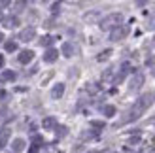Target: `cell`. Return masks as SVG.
Wrapping results in <instances>:
<instances>
[{"mask_svg":"<svg viewBox=\"0 0 155 153\" xmlns=\"http://www.w3.org/2000/svg\"><path fill=\"white\" fill-rule=\"evenodd\" d=\"M4 64V59H2V55H0V66H2Z\"/></svg>","mask_w":155,"mask_h":153,"instance_id":"d4e9b609","label":"cell"},{"mask_svg":"<svg viewBox=\"0 0 155 153\" xmlns=\"http://www.w3.org/2000/svg\"><path fill=\"white\" fill-rule=\"evenodd\" d=\"M57 59H59V51H57L55 47H49L48 51L44 53V60H45V63H49V64H51V63H55Z\"/></svg>","mask_w":155,"mask_h":153,"instance_id":"52a82bcc","label":"cell"},{"mask_svg":"<svg viewBox=\"0 0 155 153\" xmlns=\"http://www.w3.org/2000/svg\"><path fill=\"white\" fill-rule=\"evenodd\" d=\"M0 98H2V100H6V98H8V93H6V91H0Z\"/></svg>","mask_w":155,"mask_h":153,"instance_id":"44dd1931","label":"cell"},{"mask_svg":"<svg viewBox=\"0 0 155 153\" xmlns=\"http://www.w3.org/2000/svg\"><path fill=\"white\" fill-rule=\"evenodd\" d=\"M102 113H104L106 117H114V116H115V106H112V104L104 106V108H102Z\"/></svg>","mask_w":155,"mask_h":153,"instance_id":"5bb4252c","label":"cell"},{"mask_svg":"<svg viewBox=\"0 0 155 153\" xmlns=\"http://www.w3.org/2000/svg\"><path fill=\"white\" fill-rule=\"evenodd\" d=\"M4 25L10 27V28H13V27L19 25V19H17V17H6V19H4Z\"/></svg>","mask_w":155,"mask_h":153,"instance_id":"9a60e30c","label":"cell"},{"mask_svg":"<svg viewBox=\"0 0 155 153\" xmlns=\"http://www.w3.org/2000/svg\"><path fill=\"white\" fill-rule=\"evenodd\" d=\"M63 95H64V83H57V85L53 87V91H51V96L57 100V98H61Z\"/></svg>","mask_w":155,"mask_h":153,"instance_id":"9c48e42d","label":"cell"},{"mask_svg":"<svg viewBox=\"0 0 155 153\" xmlns=\"http://www.w3.org/2000/svg\"><path fill=\"white\" fill-rule=\"evenodd\" d=\"M142 85H144V74H134L130 83H129V89L130 91H138Z\"/></svg>","mask_w":155,"mask_h":153,"instance_id":"277c9868","label":"cell"},{"mask_svg":"<svg viewBox=\"0 0 155 153\" xmlns=\"http://www.w3.org/2000/svg\"><path fill=\"white\" fill-rule=\"evenodd\" d=\"M2 40H4V34H2V32H0V42H2Z\"/></svg>","mask_w":155,"mask_h":153,"instance_id":"484cf974","label":"cell"},{"mask_svg":"<svg viewBox=\"0 0 155 153\" xmlns=\"http://www.w3.org/2000/svg\"><path fill=\"white\" fill-rule=\"evenodd\" d=\"M108 55H110V51H104V53H102V55H100V57H98V59H100V60H102V59H106V57H108Z\"/></svg>","mask_w":155,"mask_h":153,"instance_id":"7402d4cb","label":"cell"},{"mask_svg":"<svg viewBox=\"0 0 155 153\" xmlns=\"http://www.w3.org/2000/svg\"><path fill=\"white\" fill-rule=\"evenodd\" d=\"M153 76H155V66H153Z\"/></svg>","mask_w":155,"mask_h":153,"instance_id":"4316f807","label":"cell"},{"mask_svg":"<svg viewBox=\"0 0 155 153\" xmlns=\"http://www.w3.org/2000/svg\"><path fill=\"white\" fill-rule=\"evenodd\" d=\"M4 49H6L8 53H13V51H17V44H15L13 40H8V42L4 44Z\"/></svg>","mask_w":155,"mask_h":153,"instance_id":"2e32d148","label":"cell"},{"mask_svg":"<svg viewBox=\"0 0 155 153\" xmlns=\"http://www.w3.org/2000/svg\"><path fill=\"white\" fill-rule=\"evenodd\" d=\"M129 34V28L127 27H123V25H117L115 28H112V34H110V40L112 42H119V40H123Z\"/></svg>","mask_w":155,"mask_h":153,"instance_id":"3957f363","label":"cell"},{"mask_svg":"<svg viewBox=\"0 0 155 153\" xmlns=\"http://www.w3.org/2000/svg\"><path fill=\"white\" fill-rule=\"evenodd\" d=\"M42 127L45 129V131H51V129H55V127H57V119H55V117H51V116H49V117H45V119L42 121Z\"/></svg>","mask_w":155,"mask_h":153,"instance_id":"30bf717a","label":"cell"},{"mask_svg":"<svg viewBox=\"0 0 155 153\" xmlns=\"http://www.w3.org/2000/svg\"><path fill=\"white\" fill-rule=\"evenodd\" d=\"M150 27H151V28H155V17L151 19V23H150Z\"/></svg>","mask_w":155,"mask_h":153,"instance_id":"603a6c76","label":"cell"},{"mask_svg":"<svg viewBox=\"0 0 155 153\" xmlns=\"http://www.w3.org/2000/svg\"><path fill=\"white\" fill-rule=\"evenodd\" d=\"M25 146H27V144H25V140H23V138H15V140L12 142V149H13V153H21L23 149H25Z\"/></svg>","mask_w":155,"mask_h":153,"instance_id":"ba28073f","label":"cell"},{"mask_svg":"<svg viewBox=\"0 0 155 153\" xmlns=\"http://www.w3.org/2000/svg\"><path fill=\"white\" fill-rule=\"evenodd\" d=\"M74 51H76V49H74V45H72L70 42H64V44H63V55H64V57H72Z\"/></svg>","mask_w":155,"mask_h":153,"instance_id":"4fadbf2b","label":"cell"},{"mask_svg":"<svg viewBox=\"0 0 155 153\" xmlns=\"http://www.w3.org/2000/svg\"><path fill=\"white\" fill-rule=\"evenodd\" d=\"M91 127H95V129H104V123H100V121H91Z\"/></svg>","mask_w":155,"mask_h":153,"instance_id":"ac0fdd59","label":"cell"},{"mask_svg":"<svg viewBox=\"0 0 155 153\" xmlns=\"http://www.w3.org/2000/svg\"><path fill=\"white\" fill-rule=\"evenodd\" d=\"M19 63L21 64H28L30 63V60H32L34 59V51H30V49H23L21 53H19Z\"/></svg>","mask_w":155,"mask_h":153,"instance_id":"8992f818","label":"cell"},{"mask_svg":"<svg viewBox=\"0 0 155 153\" xmlns=\"http://www.w3.org/2000/svg\"><path fill=\"white\" fill-rule=\"evenodd\" d=\"M134 2H136V6L142 8V6H146V2H148V0H134Z\"/></svg>","mask_w":155,"mask_h":153,"instance_id":"ffe728a7","label":"cell"},{"mask_svg":"<svg viewBox=\"0 0 155 153\" xmlns=\"http://www.w3.org/2000/svg\"><path fill=\"white\" fill-rule=\"evenodd\" d=\"M6 4H10V0H2V6H6Z\"/></svg>","mask_w":155,"mask_h":153,"instance_id":"cb8c5ba5","label":"cell"},{"mask_svg":"<svg viewBox=\"0 0 155 153\" xmlns=\"http://www.w3.org/2000/svg\"><path fill=\"white\" fill-rule=\"evenodd\" d=\"M40 44H42V45H49V44H53V38H51V36H44L42 40H40Z\"/></svg>","mask_w":155,"mask_h":153,"instance_id":"e0dca14e","label":"cell"},{"mask_svg":"<svg viewBox=\"0 0 155 153\" xmlns=\"http://www.w3.org/2000/svg\"><path fill=\"white\" fill-rule=\"evenodd\" d=\"M15 78H17V74H15L13 70H4L2 76H0L2 81H15Z\"/></svg>","mask_w":155,"mask_h":153,"instance_id":"7c38bea8","label":"cell"},{"mask_svg":"<svg viewBox=\"0 0 155 153\" xmlns=\"http://www.w3.org/2000/svg\"><path fill=\"white\" fill-rule=\"evenodd\" d=\"M8 140H10V131H8V129H2V131H0V149L4 146H8Z\"/></svg>","mask_w":155,"mask_h":153,"instance_id":"8fae6325","label":"cell"},{"mask_svg":"<svg viewBox=\"0 0 155 153\" xmlns=\"http://www.w3.org/2000/svg\"><path fill=\"white\" fill-rule=\"evenodd\" d=\"M66 134V127H57V136H64Z\"/></svg>","mask_w":155,"mask_h":153,"instance_id":"d6986e66","label":"cell"},{"mask_svg":"<svg viewBox=\"0 0 155 153\" xmlns=\"http://www.w3.org/2000/svg\"><path fill=\"white\" fill-rule=\"evenodd\" d=\"M151 102H153V93H146V95H142V96L133 104V108L127 112V117L123 119L121 123H130V121H136L138 117H142L144 112L151 106Z\"/></svg>","mask_w":155,"mask_h":153,"instance_id":"6da1fadb","label":"cell"},{"mask_svg":"<svg viewBox=\"0 0 155 153\" xmlns=\"http://www.w3.org/2000/svg\"><path fill=\"white\" fill-rule=\"evenodd\" d=\"M121 23H123V15L121 13H110L108 17H104L100 21V28L102 30H112L117 25H121Z\"/></svg>","mask_w":155,"mask_h":153,"instance_id":"7a4b0ae2","label":"cell"},{"mask_svg":"<svg viewBox=\"0 0 155 153\" xmlns=\"http://www.w3.org/2000/svg\"><path fill=\"white\" fill-rule=\"evenodd\" d=\"M34 36H36L34 27H27V28H23V30H21L19 40H23V42H30V40H34Z\"/></svg>","mask_w":155,"mask_h":153,"instance_id":"5b68a950","label":"cell"}]
</instances>
